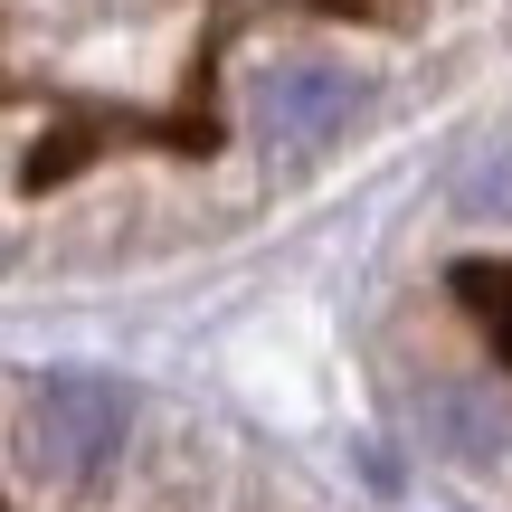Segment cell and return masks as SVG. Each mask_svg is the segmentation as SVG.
<instances>
[{
	"mask_svg": "<svg viewBox=\"0 0 512 512\" xmlns=\"http://www.w3.org/2000/svg\"><path fill=\"white\" fill-rule=\"evenodd\" d=\"M19 437H29V465L48 484H95L133 437V399L105 370H48V380H29Z\"/></svg>",
	"mask_w": 512,
	"mask_h": 512,
	"instance_id": "cell-1",
	"label": "cell"
},
{
	"mask_svg": "<svg viewBox=\"0 0 512 512\" xmlns=\"http://www.w3.org/2000/svg\"><path fill=\"white\" fill-rule=\"evenodd\" d=\"M256 133L285 152H313L332 143V133L361 114V76L351 67H323V57H275V67H256Z\"/></svg>",
	"mask_w": 512,
	"mask_h": 512,
	"instance_id": "cell-2",
	"label": "cell"
},
{
	"mask_svg": "<svg viewBox=\"0 0 512 512\" xmlns=\"http://www.w3.org/2000/svg\"><path fill=\"white\" fill-rule=\"evenodd\" d=\"M418 427H427V446L456 456V465H503L512 456V408H503V389H475V380L418 389Z\"/></svg>",
	"mask_w": 512,
	"mask_h": 512,
	"instance_id": "cell-3",
	"label": "cell"
},
{
	"mask_svg": "<svg viewBox=\"0 0 512 512\" xmlns=\"http://www.w3.org/2000/svg\"><path fill=\"white\" fill-rule=\"evenodd\" d=\"M456 200H465V219H512V133H503V143H484V162L465 171Z\"/></svg>",
	"mask_w": 512,
	"mask_h": 512,
	"instance_id": "cell-4",
	"label": "cell"
},
{
	"mask_svg": "<svg viewBox=\"0 0 512 512\" xmlns=\"http://www.w3.org/2000/svg\"><path fill=\"white\" fill-rule=\"evenodd\" d=\"M456 285H465V294H475V313H484V323H494V342L512 351V285H503V275H494V266H465V275H456Z\"/></svg>",
	"mask_w": 512,
	"mask_h": 512,
	"instance_id": "cell-5",
	"label": "cell"
}]
</instances>
